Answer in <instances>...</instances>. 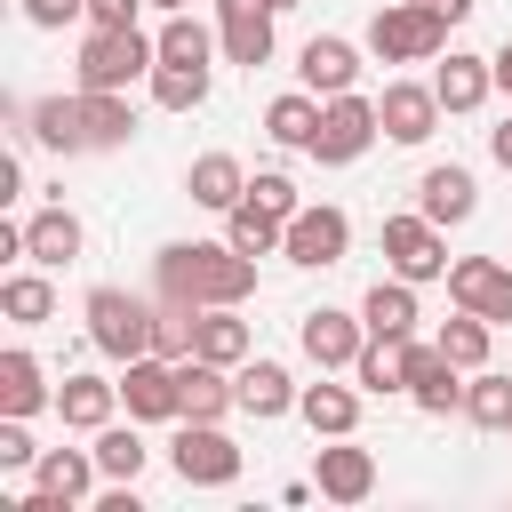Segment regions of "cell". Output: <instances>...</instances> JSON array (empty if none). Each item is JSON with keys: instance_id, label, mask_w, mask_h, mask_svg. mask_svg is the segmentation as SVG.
Returning <instances> with one entry per match:
<instances>
[{"instance_id": "6da1fadb", "label": "cell", "mask_w": 512, "mask_h": 512, "mask_svg": "<svg viewBox=\"0 0 512 512\" xmlns=\"http://www.w3.org/2000/svg\"><path fill=\"white\" fill-rule=\"evenodd\" d=\"M152 288L176 304H248L256 296V256L232 240H168L152 256Z\"/></svg>"}, {"instance_id": "7a4b0ae2", "label": "cell", "mask_w": 512, "mask_h": 512, "mask_svg": "<svg viewBox=\"0 0 512 512\" xmlns=\"http://www.w3.org/2000/svg\"><path fill=\"white\" fill-rule=\"evenodd\" d=\"M368 48H376L384 64H432V56L448 48V16H440L432 0H384V8L368 16Z\"/></svg>"}, {"instance_id": "3957f363", "label": "cell", "mask_w": 512, "mask_h": 512, "mask_svg": "<svg viewBox=\"0 0 512 512\" xmlns=\"http://www.w3.org/2000/svg\"><path fill=\"white\" fill-rule=\"evenodd\" d=\"M152 64H160V40H144L136 24H128V32H96V24H88L72 80H80V88H120V96H128L136 80H152Z\"/></svg>"}, {"instance_id": "277c9868", "label": "cell", "mask_w": 512, "mask_h": 512, "mask_svg": "<svg viewBox=\"0 0 512 512\" xmlns=\"http://www.w3.org/2000/svg\"><path fill=\"white\" fill-rule=\"evenodd\" d=\"M152 312H160V296L144 304V296H128V288H88V344L128 368V360L152 352Z\"/></svg>"}, {"instance_id": "5b68a950", "label": "cell", "mask_w": 512, "mask_h": 512, "mask_svg": "<svg viewBox=\"0 0 512 512\" xmlns=\"http://www.w3.org/2000/svg\"><path fill=\"white\" fill-rule=\"evenodd\" d=\"M376 136H384V120H376L368 96H352V88L344 96H320V136H312V160L320 168H352Z\"/></svg>"}, {"instance_id": "8992f818", "label": "cell", "mask_w": 512, "mask_h": 512, "mask_svg": "<svg viewBox=\"0 0 512 512\" xmlns=\"http://www.w3.org/2000/svg\"><path fill=\"white\" fill-rule=\"evenodd\" d=\"M168 464L184 488H232L240 480V448L224 440V424H200V416H184V432L168 440Z\"/></svg>"}, {"instance_id": "52a82bcc", "label": "cell", "mask_w": 512, "mask_h": 512, "mask_svg": "<svg viewBox=\"0 0 512 512\" xmlns=\"http://www.w3.org/2000/svg\"><path fill=\"white\" fill-rule=\"evenodd\" d=\"M384 264L400 272V280H448V240H440V224L416 208V216H384Z\"/></svg>"}, {"instance_id": "ba28073f", "label": "cell", "mask_w": 512, "mask_h": 512, "mask_svg": "<svg viewBox=\"0 0 512 512\" xmlns=\"http://www.w3.org/2000/svg\"><path fill=\"white\" fill-rule=\"evenodd\" d=\"M344 248H352V216L344 208H296L288 216V240H280V256L288 264H304V272H328V264H344Z\"/></svg>"}, {"instance_id": "9c48e42d", "label": "cell", "mask_w": 512, "mask_h": 512, "mask_svg": "<svg viewBox=\"0 0 512 512\" xmlns=\"http://www.w3.org/2000/svg\"><path fill=\"white\" fill-rule=\"evenodd\" d=\"M120 400H128V416H136V424H168V416H184V376H176V360H160V352L128 360Z\"/></svg>"}, {"instance_id": "30bf717a", "label": "cell", "mask_w": 512, "mask_h": 512, "mask_svg": "<svg viewBox=\"0 0 512 512\" xmlns=\"http://www.w3.org/2000/svg\"><path fill=\"white\" fill-rule=\"evenodd\" d=\"M272 0H216V48H224V64H272Z\"/></svg>"}, {"instance_id": "8fae6325", "label": "cell", "mask_w": 512, "mask_h": 512, "mask_svg": "<svg viewBox=\"0 0 512 512\" xmlns=\"http://www.w3.org/2000/svg\"><path fill=\"white\" fill-rule=\"evenodd\" d=\"M448 296H456L464 312L512 328V264H496V256H456V264H448Z\"/></svg>"}, {"instance_id": "7c38bea8", "label": "cell", "mask_w": 512, "mask_h": 512, "mask_svg": "<svg viewBox=\"0 0 512 512\" xmlns=\"http://www.w3.org/2000/svg\"><path fill=\"white\" fill-rule=\"evenodd\" d=\"M304 360L328 376V368H352L360 360V344H368V320L360 312H336V304H320V312H304Z\"/></svg>"}, {"instance_id": "4fadbf2b", "label": "cell", "mask_w": 512, "mask_h": 512, "mask_svg": "<svg viewBox=\"0 0 512 512\" xmlns=\"http://www.w3.org/2000/svg\"><path fill=\"white\" fill-rule=\"evenodd\" d=\"M376 120H384L392 144H424V136L440 128V88H424V80H392V88L376 96Z\"/></svg>"}, {"instance_id": "5bb4252c", "label": "cell", "mask_w": 512, "mask_h": 512, "mask_svg": "<svg viewBox=\"0 0 512 512\" xmlns=\"http://www.w3.org/2000/svg\"><path fill=\"white\" fill-rule=\"evenodd\" d=\"M408 400H416L424 416L464 408V368H456L440 344H408Z\"/></svg>"}, {"instance_id": "9a60e30c", "label": "cell", "mask_w": 512, "mask_h": 512, "mask_svg": "<svg viewBox=\"0 0 512 512\" xmlns=\"http://www.w3.org/2000/svg\"><path fill=\"white\" fill-rule=\"evenodd\" d=\"M312 488H320L328 504H368V496H376V456H368V448H352V432H344L336 448H320Z\"/></svg>"}, {"instance_id": "2e32d148", "label": "cell", "mask_w": 512, "mask_h": 512, "mask_svg": "<svg viewBox=\"0 0 512 512\" xmlns=\"http://www.w3.org/2000/svg\"><path fill=\"white\" fill-rule=\"evenodd\" d=\"M296 80H304L312 96H344V88L360 80V48H352V40H336V32H320V40H304Z\"/></svg>"}, {"instance_id": "e0dca14e", "label": "cell", "mask_w": 512, "mask_h": 512, "mask_svg": "<svg viewBox=\"0 0 512 512\" xmlns=\"http://www.w3.org/2000/svg\"><path fill=\"white\" fill-rule=\"evenodd\" d=\"M416 208L448 232V224H472V208H480V184H472V168H424V184H416Z\"/></svg>"}, {"instance_id": "ac0fdd59", "label": "cell", "mask_w": 512, "mask_h": 512, "mask_svg": "<svg viewBox=\"0 0 512 512\" xmlns=\"http://www.w3.org/2000/svg\"><path fill=\"white\" fill-rule=\"evenodd\" d=\"M232 392H240V416H256V424L296 408V384H288L280 360H240V368H232Z\"/></svg>"}, {"instance_id": "d6986e66", "label": "cell", "mask_w": 512, "mask_h": 512, "mask_svg": "<svg viewBox=\"0 0 512 512\" xmlns=\"http://www.w3.org/2000/svg\"><path fill=\"white\" fill-rule=\"evenodd\" d=\"M176 376H184V416H200V424H224L232 408H240V392H232V368H216V360H176Z\"/></svg>"}, {"instance_id": "ffe728a7", "label": "cell", "mask_w": 512, "mask_h": 512, "mask_svg": "<svg viewBox=\"0 0 512 512\" xmlns=\"http://www.w3.org/2000/svg\"><path fill=\"white\" fill-rule=\"evenodd\" d=\"M432 88H440V112H480V104H488V88H496V64H488V56L448 48V64L432 72Z\"/></svg>"}, {"instance_id": "44dd1931", "label": "cell", "mask_w": 512, "mask_h": 512, "mask_svg": "<svg viewBox=\"0 0 512 512\" xmlns=\"http://www.w3.org/2000/svg\"><path fill=\"white\" fill-rule=\"evenodd\" d=\"M184 192H192L200 208H216V216H232V208L248 200V168H240L232 152H200V160H192V176H184Z\"/></svg>"}, {"instance_id": "7402d4cb", "label": "cell", "mask_w": 512, "mask_h": 512, "mask_svg": "<svg viewBox=\"0 0 512 512\" xmlns=\"http://www.w3.org/2000/svg\"><path fill=\"white\" fill-rule=\"evenodd\" d=\"M80 248H88V232H80V216H72V208H40V216L24 224V256H32V264H48V272H64Z\"/></svg>"}, {"instance_id": "603a6c76", "label": "cell", "mask_w": 512, "mask_h": 512, "mask_svg": "<svg viewBox=\"0 0 512 512\" xmlns=\"http://www.w3.org/2000/svg\"><path fill=\"white\" fill-rule=\"evenodd\" d=\"M96 448H40V464H32V488H48L56 504H80L88 488H96Z\"/></svg>"}, {"instance_id": "cb8c5ba5", "label": "cell", "mask_w": 512, "mask_h": 512, "mask_svg": "<svg viewBox=\"0 0 512 512\" xmlns=\"http://www.w3.org/2000/svg\"><path fill=\"white\" fill-rule=\"evenodd\" d=\"M80 128H88V152H120L136 136V112L120 88H80Z\"/></svg>"}, {"instance_id": "d4e9b609", "label": "cell", "mask_w": 512, "mask_h": 512, "mask_svg": "<svg viewBox=\"0 0 512 512\" xmlns=\"http://www.w3.org/2000/svg\"><path fill=\"white\" fill-rule=\"evenodd\" d=\"M200 360H216V368H240L248 352H256V336H248V320H240V304H200V344H192Z\"/></svg>"}, {"instance_id": "484cf974", "label": "cell", "mask_w": 512, "mask_h": 512, "mask_svg": "<svg viewBox=\"0 0 512 512\" xmlns=\"http://www.w3.org/2000/svg\"><path fill=\"white\" fill-rule=\"evenodd\" d=\"M112 408H120V384H104V376H64V384H56V416H64L72 432H104Z\"/></svg>"}, {"instance_id": "4316f807", "label": "cell", "mask_w": 512, "mask_h": 512, "mask_svg": "<svg viewBox=\"0 0 512 512\" xmlns=\"http://www.w3.org/2000/svg\"><path fill=\"white\" fill-rule=\"evenodd\" d=\"M264 136L288 144V152H312V136H320V96H312V88L272 96V104H264Z\"/></svg>"}, {"instance_id": "83f0119b", "label": "cell", "mask_w": 512, "mask_h": 512, "mask_svg": "<svg viewBox=\"0 0 512 512\" xmlns=\"http://www.w3.org/2000/svg\"><path fill=\"white\" fill-rule=\"evenodd\" d=\"M360 320H368V336H416V280H376L368 296H360Z\"/></svg>"}, {"instance_id": "f1b7e54d", "label": "cell", "mask_w": 512, "mask_h": 512, "mask_svg": "<svg viewBox=\"0 0 512 512\" xmlns=\"http://www.w3.org/2000/svg\"><path fill=\"white\" fill-rule=\"evenodd\" d=\"M32 408H56V392H48L40 360L16 344V352H0V416H32Z\"/></svg>"}, {"instance_id": "f546056e", "label": "cell", "mask_w": 512, "mask_h": 512, "mask_svg": "<svg viewBox=\"0 0 512 512\" xmlns=\"http://www.w3.org/2000/svg\"><path fill=\"white\" fill-rule=\"evenodd\" d=\"M24 128H32L48 152H88V128H80V96H40V104H24Z\"/></svg>"}, {"instance_id": "4dcf8cb0", "label": "cell", "mask_w": 512, "mask_h": 512, "mask_svg": "<svg viewBox=\"0 0 512 512\" xmlns=\"http://www.w3.org/2000/svg\"><path fill=\"white\" fill-rule=\"evenodd\" d=\"M408 344H416V336H368L360 360H352L360 392H408Z\"/></svg>"}, {"instance_id": "1f68e13d", "label": "cell", "mask_w": 512, "mask_h": 512, "mask_svg": "<svg viewBox=\"0 0 512 512\" xmlns=\"http://www.w3.org/2000/svg\"><path fill=\"white\" fill-rule=\"evenodd\" d=\"M296 416H304L312 432L344 440V432L360 424V392H352V384H304V392H296Z\"/></svg>"}, {"instance_id": "d6a6232c", "label": "cell", "mask_w": 512, "mask_h": 512, "mask_svg": "<svg viewBox=\"0 0 512 512\" xmlns=\"http://www.w3.org/2000/svg\"><path fill=\"white\" fill-rule=\"evenodd\" d=\"M0 312H8L16 328H40V320H56V288H48V264H32V272H8V280H0Z\"/></svg>"}, {"instance_id": "836d02e7", "label": "cell", "mask_w": 512, "mask_h": 512, "mask_svg": "<svg viewBox=\"0 0 512 512\" xmlns=\"http://www.w3.org/2000/svg\"><path fill=\"white\" fill-rule=\"evenodd\" d=\"M152 104L160 112H200L208 104V64H152Z\"/></svg>"}, {"instance_id": "e575fe53", "label": "cell", "mask_w": 512, "mask_h": 512, "mask_svg": "<svg viewBox=\"0 0 512 512\" xmlns=\"http://www.w3.org/2000/svg\"><path fill=\"white\" fill-rule=\"evenodd\" d=\"M464 416H472L480 432H512V376L472 368V384H464Z\"/></svg>"}, {"instance_id": "d590c367", "label": "cell", "mask_w": 512, "mask_h": 512, "mask_svg": "<svg viewBox=\"0 0 512 512\" xmlns=\"http://www.w3.org/2000/svg\"><path fill=\"white\" fill-rule=\"evenodd\" d=\"M192 344H200V304L160 296V312H152V352H160V360H192Z\"/></svg>"}, {"instance_id": "8d00e7d4", "label": "cell", "mask_w": 512, "mask_h": 512, "mask_svg": "<svg viewBox=\"0 0 512 512\" xmlns=\"http://www.w3.org/2000/svg\"><path fill=\"white\" fill-rule=\"evenodd\" d=\"M488 336H496V320H480V312H464V304H456V320H448L432 344H440V352L472 376V368H488Z\"/></svg>"}, {"instance_id": "74e56055", "label": "cell", "mask_w": 512, "mask_h": 512, "mask_svg": "<svg viewBox=\"0 0 512 512\" xmlns=\"http://www.w3.org/2000/svg\"><path fill=\"white\" fill-rule=\"evenodd\" d=\"M224 240H232L240 256H272V248L288 240V224H280V216H264L256 200H240V208L224 216Z\"/></svg>"}, {"instance_id": "f35d334b", "label": "cell", "mask_w": 512, "mask_h": 512, "mask_svg": "<svg viewBox=\"0 0 512 512\" xmlns=\"http://www.w3.org/2000/svg\"><path fill=\"white\" fill-rule=\"evenodd\" d=\"M208 48H216V32H208L192 8H176V16L160 24V64H208Z\"/></svg>"}, {"instance_id": "ab89813d", "label": "cell", "mask_w": 512, "mask_h": 512, "mask_svg": "<svg viewBox=\"0 0 512 512\" xmlns=\"http://www.w3.org/2000/svg\"><path fill=\"white\" fill-rule=\"evenodd\" d=\"M144 456H152V448H144L128 424H104V432H96V464H104V480H136Z\"/></svg>"}, {"instance_id": "60d3db41", "label": "cell", "mask_w": 512, "mask_h": 512, "mask_svg": "<svg viewBox=\"0 0 512 512\" xmlns=\"http://www.w3.org/2000/svg\"><path fill=\"white\" fill-rule=\"evenodd\" d=\"M248 200H256L264 216H280V224H288V216L304 208V200H296V184H288L280 168H256V176H248Z\"/></svg>"}, {"instance_id": "b9f144b4", "label": "cell", "mask_w": 512, "mask_h": 512, "mask_svg": "<svg viewBox=\"0 0 512 512\" xmlns=\"http://www.w3.org/2000/svg\"><path fill=\"white\" fill-rule=\"evenodd\" d=\"M24 464H40V448L24 440V416H0V472H24Z\"/></svg>"}, {"instance_id": "7bdbcfd3", "label": "cell", "mask_w": 512, "mask_h": 512, "mask_svg": "<svg viewBox=\"0 0 512 512\" xmlns=\"http://www.w3.org/2000/svg\"><path fill=\"white\" fill-rule=\"evenodd\" d=\"M24 16H32L40 32H64L72 16H88V0H24Z\"/></svg>"}, {"instance_id": "ee69618b", "label": "cell", "mask_w": 512, "mask_h": 512, "mask_svg": "<svg viewBox=\"0 0 512 512\" xmlns=\"http://www.w3.org/2000/svg\"><path fill=\"white\" fill-rule=\"evenodd\" d=\"M136 8H144V0H88V24H96V32H128Z\"/></svg>"}, {"instance_id": "f6af8a7d", "label": "cell", "mask_w": 512, "mask_h": 512, "mask_svg": "<svg viewBox=\"0 0 512 512\" xmlns=\"http://www.w3.org/2000/svg\"><path fill=\"white\" fill-rule=\"evenodd\" d=\"M488 152H496V168H512V120H504V128H488Z\"/></svg>"}, {"instance_id": "bcb514c9", "label": "cell", "mask_w": 512, "mask_h": 512, "mask_svg": "<svg viewBox=\"0 0 512 512\" xmlns=\"http://www.w3.org/2000/svg\"><path fill=\"white\" fill-rule=\"evenodd\" d=\"M488 64H496V88H504V96H512V40H504V48H496V56H488Z\"/></svg>"}, {"instance_id": "7dc6e473", "label": "cell", "mask_w": 512, "mask_h": 512, "mask_svg": "<svg viewBox=\"0 0 512 512\" xmlns=\"http://www.w3.org/2000/svg\"><path fill=\"white\" fill-rule=\"evenodd\" d=\"M432 8H440L448 24H464V16H472V0H432Z\"/></svg>"}, {"instance_id": "c3c4849f", "label": "cell", "mask_w": 512, "mask_h": 512, "mask_svg": "<svg viewBox=\"0 0 512 512\" xmlns=\"http://www.w3.org/2000/svg\"><path fill=\"white\" fill-rule=\"evenodd\" d=\"M152 8H168V16H176V8H192V0H152Z\"/></svg>"}, {"instance_id": "681fc988", "label": "cell", "mask_w": 512, "mask_h": 512, "mask_svg": "<svg viewBox=\"0 0 512 512\" xmlns=\"http://www.w3.org/2000/svg\"><path fill=\"white\" fill-rule=\"evenodd\" d=\"M272 8H280V16H288V8H304V0H272Z\"/></svg>"}]
</instances>
